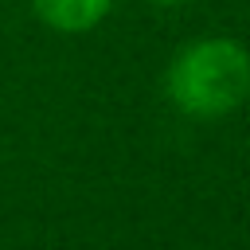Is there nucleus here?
<instances>
[{"label":"nucleus","mask_w":250,"mask_h":250,"mask_svg":"<svg viewBox=\"0 0 250 250\" xmlns=\"http://www.w3.org/2000/svg\"><path fill=\"white\" fill-rule=\"evenodd\" d=\"M152 4H184V0H152Z\"/></svg>","instance_id":"3"},{"label":"nucleus","mask_w":250,"mask_h":250,"mask_svg":"<svg viewBox=\"0 0 250 250\" xmlns=\"http://www.w3.org/2000/svg\"><path fill=\"white\" fill-rule=\"evenodd\" d=\"M31 8L47 27L78 35V31L98 27L105 20V12L113 8V0H31Z\"/></svg>","instance_id":"2"},{"label":"nucleus","mask_w":250,"mask_h":250,"mask_svg":"<svg viewBox=\"0 0 250 250\" xmlns=\"http://www.w3.org/2000/svg\"><path fill=\"white\" fill-rule=\"evenodd\" d=\"M168 102L188 117H227L250 98V51L230 35H207L176 51L168 78Z\"/></svg>","instance_id":"1"}]
</instances>
